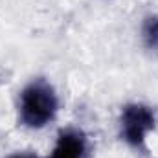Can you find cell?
Here are the masks:
<instances>
[{"label":"cell","mask_w":158,"mask_h":158,"mask_svg":"<svg viewBox=\"0 0 158 158\" xmlns=\"http://www.w3.org/2000/svg\"><path fill=\"white\" fill-rule=\"evenodd\" d=\"M7 158H37V156L33 153H15V155H11Z\"/></svg>","instance_id":"5b68a950"},{"label":"cell","mask_w":158,"mask_h":158,"mask_svg":"<svg viewBox=\"0 0 158 158\" xmlns=\"http://www.w3.org/2000/svg\"><path fill=\"white\" fill-rule=\"evenodd\" d=\"M142 39L149 52L158 53V15H147L142 24Z\"/></svg>","instance_id":"277c9868"},{"label":"cell","mask_w":158,"mask_h":158,"mask_svg":"<svg viewBox=\"0 0 158 158\" xmlns=\"http://www.w3.org/2000/svg\"><path fill=\"white\" fill-rule=\"evenodd\" d=\"M156 127V116L155 110L143 103H129L121 109L119 114V132L121 140L134 147V149H143L145 140L151 131Z\"/></svg>","instance_id":"7a4b0ae2"},{"label":"cell","mask_w":158,"mask_h":158,"mask_svg":"<svg viewBox=\"0 0 158 158\" xmlns=\"http://www.w3.org/2000/svg\"><path fill=\"white\" fill-rule=\"evenodd\" d=\"M59 110L55 88L44 77L30 81L19 96V121L28 129H42L53 121Z\"/></svg>","instance_id":"6da1fadb"},{"label":"cell","mask_w":158,"mask_h":158,"mask_svg":"<svg viewBox=\"0 0 158 158\" xmlns=\"http://www.w3.org/2000/svg\"><path fill=\"white\" fill-rule=\"evenodd\" d=\"M88 140L79 129H63L57 136L55 147L48 158H86Z\"/></svg>","instance_id":"3957f363"}]
</instances>
